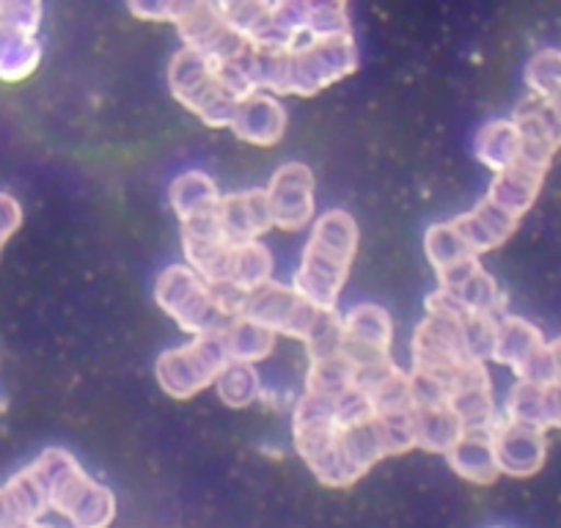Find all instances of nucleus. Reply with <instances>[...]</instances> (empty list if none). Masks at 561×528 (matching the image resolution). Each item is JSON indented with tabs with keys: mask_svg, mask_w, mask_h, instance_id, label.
Wrapping results in <instances>:
<instances>
[{
	"mask_svg": "<svg viewBox=\"0 0 561 528\" xmlns=\"http://www.w3.org/2000/svg\"><path fill=\"white\" fill-rule=\"evenodd\" d=\"M449 408L457 413L466 433H490L495 427L499 413L493 402V380L484 364H471L457 375Z\"/></svg>",
	"mask_w": 561,
	"mask_h": 528,
	"instance_id": "11",
	"label": "nucleus"
},
{
	"mask_svg": "<svg viewBox=\"0 0 561 528\" xmlns=\"http://www.w3.org/2000/svg\"><path fill=\"white\" fill-rule=\"evenodd\" d=\"M526 85L537 100H553L561 94V50L545 47L534 53L526 67Z\"/></svg>",
	"mask_w": 561,
	"mask_h": 528,
	"instance_id": "29",
	"label": "nucleus"
},
{
	"mask_svg": "<svg viewBox=\"0 0 561 528\" xmlns=\"http://www.w3.org/2000/svg\"><path fill=\"white\" fill-rule=\"evenodd\" d=\"M358 67V47L350 36H309L287 50V94L311 96Z\"/></svg>",
	"mask_w": 561,
	"mask_h": 528,
	"instance_id": "4",
	"label": "nucleus"
},
{
	"mask_svg": "<svg viewBox=\"0 0 561 528\" xmlns=\"http://www.w3.org/2000/svg\"><path fill=\"white\" fill-rule=\"evenodd\" d=\"M47 493V506L64 515L72 528H107L116 517V498L94 482L67 449H47L31 466Z\"/></svg>",
	"mask_w": 561,
	"mask_h": 528,
	"instance_id": "2",
	"label": "nucleus"
},
{
	"mask_svg": "<svg viewBox=\"0 0 561 528\" xmlns=\"http://www.w3.org/2000/svg\"><path fill=\"white\" fill-rule=\"evenodd\" d=\"M39 20L42 7H36V3H3L0 7V25H7L14 34L34 36V31L39 28Z\"/></svg>",
	"mask_w": 561,
	"mask_h": 528,
	"instance_id": "31",
	"label": "nucleus"
},
{
	"mask_svg": "<svg viewBox=\"0 0 561 528\" xmlns=\"http://www.w3.org/2000/svg\"><path fill=\"white\" fill-rule=\"evenodd\" d=\"M320 309L300 298L293 287H278V284H264L256 292H248L245 306H242V317L256 325H264L273 331L275 336H295L304 342L306 333L314 325Z\"/></svg>",
	"mask_w": 561,
	"mask_h": 528,
	"instance_id": "7",
	"label": "nucleus"
},
{
	"mask_svg": "<svg viewBox=\"0 0 561 528\" xmlns=\"http://www.w3.org/2000/svg\"><path fill=\"white\" fill-rule=\"evenodd\" d=\"M561 429V382L548 386V429Z\"/></svg>",
	"mask_w": 561,
	"mask_h": 528,
	"instance_id": "34",
	"label": "nucleus"
},
{
	"mask_svg": "<svg viewBox=\"0 0 561 528\" xmlns=\"http://www.w3.org/2000/svg\"><path fill=\"white\" fill-rule=\"evenodd\" d=\"M39 528H50V526H39Z\"/></svg>",
	"mask_w": 561,
	"mask_h": 528,
	"instance_id": "37",
	"label": "nucleus"
},
{
	"mask_svg": "<svg viewBox=\"0 0 561 528\" xmlns=\"http://www.w3.org/2000/svg\"><path fill=\"white\" fill-rule=\"evenodd\" d=\"M215 391L229 408H248L262 391V382L251 364H229L215 380Z\"/></svg>",
	"mask_w": 561,
	"mask_h": 528,
	"instance_id": "28",
	"label": "nucleus"
},
{
	"mask_svg": "<svg viewBox=\"0 0 561 528\" xmlns=\"http://www.w3.org/2000/svg\"><path fill=\"white\" fill-rule=\"evenodd\" d=\"M220 234L231 242H253L273 226L267 207V193L264 191H242L234 196L220 198L218 204Z\"/></svg>",
	"mask_w": 561,
	"mask_h": 528,
	"instance_id": "13",
	"label": "nucleus"
},
{
	"mask_svg": "<svg viewBox=\"0 0 561 528\" xmlns=\"http://www.w3.org/2000/svg\"><path fill=\"white\" fill-rule=\"evenodd\" d=\"M477 158L495 174L520 163V129L512 118H493L477 136Z\"/></svg>",
	"mask_w": 561,
	"mask_h": 528,
	"instance_id": "19",
	"label": "nucleus"
},
{
	"mask_svg": "<svg viewBox=\"0 0 561 528\" xmlns=\"http://www.w3.org/2000/svg\"><path fill=\"white\" fill-rule=\"evenodd\" d=\"M344 328V358L353 366L369 364V360L391 358L393 322L391 314L380 306H355L342 320Z\"/></svg>",
	"mask_w": 561,
	"mask_h": 528,
	"instance_id": "10",
	"label": "nucleus"
},
{
	"mask_svg": "<svg viewBox=\"0 0 561 528\" xmlns=\"http://www.w3.org/2000/svg\"><path fill=\"white\" fill-rule=\"evenodd\" d=\"M451 223H455L457 234L462 237L468 251H471L473 256H479V253H488L493 251V248L504 245V242L515 234L520 220L512 218L510 213H504V209L495 207L493 202L484 198V202H479L471 213L460 215V218L451 220Z\"/></svg>",
	"mask_w": 561,
	"mask_h": 528,
	"instance_id": "14",
	"label": "nucleus"
},
{
	"mask_svg": "<svg viewBox=\"0 0 561 528\" xmlns=\"http://www.w3.org/2000/svg\"><path fill=\"white\" fill-rule=\"evenodd\" d=\"M542 171L515 165V169L504 171V174H495V180L490 182L488 202H493L495 207H501L512 218L520 220L534 207V202H537L539 191H542Z\"/></svg>",
	"mask_w": 561,
	"mask_h": 528,
	"instance_id": "18",
	"label": "nucleus"
},
{
	"mask_svg": "<svg viewBox=\"0 0 561 528\" xmlns=\"http://www.w3.org/2000/svg\"><path fill=\"white\" fill-rule=\"evenodd\" d=\"M169 83L176 100L209 127H231L240 102L220 85L215 69L196 50L182 47L169 67Z\"/></svg>",
	"mask_w": 561,
	"mask_h": 528,
	"instance_id": "5",
	"label": "nucleus"
},
{
	"mask_svg": "<svg viewBox=\"0 0 561 528\" xmlns=\"http://www.w3.org/2000/svg\"><path fill=\"white\" fill-rule=\"evenodd\" d=\"M504 418L545 433L548 429V386L517 380L506 397Z\"/></svg>",
	"mask_w": 561,
	"mask_h": 528,
	"instance_id": "23",
	"label": "nucleus"
},
{
	"mask_svg": "<svg viewBox=\"0 0 561 528\" xmlns=\"http://www.w3.org/2000/svg\"><path fill=\"white\" fill-rule=\"evenodd\" d=\"M226 353H229L231 364H256L264 360L275 347V333L267 331L264 325L237 317L229 328L224 331Z\"/></svg>",
	"mask_w": 561,
	"mask_h": 528,
	"instance_id": "21",
	"label": "nucleus"
},
{
	"mask_svg": "<svg viewBox=\"0 0 561 528\" xmlns=\"http://www.w3.org/2000/svg\"><path fill=\"white\" fill-rule=\"evenodd\" d=\"M495 528H499V526H495Z\"/></svg>",
	"mask_w": 561,
	"mask_h": 528,
	"instance_id": "38",
	"label": "nucleus"
},
{
	"mask_svg": "<svg viewBox=\"0 0 561 528\" xmlns=\"http://www.w3.org/2000/svg\"><path fill=\"white\" fill-rule=\"evenodd\" d=\"M410 429H413L415 446L424 451H435V455H449L457 440L466 435V427L449 405L413 408Z\"/></svg>",
	"mask_w": 561,
	"mask_h": 528,
	"instance_id": "17",
	"label": "nucleus"
},
{
	"mask_svg": "<svg viewBox=\"0 0 561 528\" xmlns=\"http://www.w3.org/2000/svg\"><path fill=\"white\" fill-rule=\"evenodd\" d=\"M424 251H427V259L433 262L435 273H446L457 264L468 262V259H479L468 251V245L462 242V237L457 234L455 223L446 220V223H435L427 229V237H424Z\"/></svg>",
	"mask_w": 561,
	"mask_h": 528,
	"instance_id": "24",
	"label": "nucleus"
},
{
	"mask_svg": "<svg viewBox=\"0 0 561 528\" xmlns=\"http://www.w3.org/2000/svg\"><path fill=\"white\" fill-rule=\"evenodd\" d=\"M306 349H309L311 360L333 358V355H342L344 349V328L342 317L336 311H320L311 325V331L304 338Z\"/></svg>",
	"mask_w": 561,
	"mask_h": 528,
	"instance_id": "30",
	"label": "nucleus"
},
{
	"mask_svg": "<svg viewBox=\"0 0 561 528\" xmlns=\"http://www.w3.org/2000/svg\"><path fill=\"white\" fill-rule=\"evenodd\" d=\"M231 129L237 138L253 144V147H275L287 129V111L273 94L259 91L237 105Z\"/></svg>",
	"mask_w": 561,
	"mask_h": 528,
	"instance_id": "12",
	"label": "nucleus"
},
{
	"mask_svg": "<svg viewBox=\"0 0 561 528\" xmlns=\"http://www.w3.org/2000/svg\"><path fill=\"white\" fill-rule=\"evenodd\" d=\"M353 388V364L342 355H333V358L311 360L309 377H306V391L317 393V397H339V393L350 391Z\"/></svg>",
	"mask_w": 561,
	"mask_h": 528,
	"instance_id": "26",
	"label": "nucleus"
},
{
	"mask_svg": "<svg viewBox=\"0 0 561 528\" xmlns=\"http://www.w3.org/2000/svg\"><path fill=\"white\" fill-rule=\"evenodd\" d=\"M545 347H548V342H545L539 328H534L531 322L520 320V317H510V314L501 317L493 360L510 366V369L520 377V371L526 369V366L531 364Z\"/></svg>",
	"mask_w": 561,
	"mask_h": 528,
	"instance_id": "15",
	"label": "nucleus"
},
{
	"mask_svg": "<svg viewBox=\"0 0 561 528\" xmlns=\"http://www.w3.org/2000/svg\"><path fill=\"white\" fill-rule=\"evenodd\" d=\"M154 300L182 331L193 333V338L224 333L234 322L220 311L213 289L187 264H171L169 271L160 273L154 284Z\"/></svg>",
	"mask_w": 561,
	"mask_h": 528,
	"instance_id": "3",
	"label": "nucleus"
},
{
	"mask_svg": "<svg viewBox=\"0 0 561 528\" xmlns=\"http://www.w3.org/2000/svg\"><path fill=\"white\" fill-rule=\"evenodd\" d=\"M7 495L9 501H12L18 523H36L47 509H50V506H47L45 487H42V482L36 479V473L31 471V468H25L18 477L9 479Z\"/></svg>",
	"mask_w": 561,
	"mask_h": 528,
	"instance_id": "27",
	"label": "nucleus"
},
{
	"mask_svg": "<svg viewBox=\"0 0 561 528\" xmlns=\"http://www.w3.org/2000/svg\"><path fill=\"white\" fill-rule=\"evenodd\" d=\"M224 333L196 336L180 349H169L158 358V382L174 400H191L204 388L215 386L220 371L229 366Z\"/></svg>",
	"mask_w": 561,
	"mask_h": 528,
	"instance_id": "6",
	"label": "nucleus"
},
{
	"mask_svg": "<svg viewBox=\"0 0 561 528\" xmlns=\"http://www.w3.org/2000/svg\"><path fill=\"white\" fill-rule=\"evenodd\" d=\"M182 9H185V3H149V7H138V3H133L129 7V12L135 14V18L140 20H158V23H176L182 14Z\"/></svg>",
	"mask_w": 561,
	"mask_h": 528,
	"instance_id": "32",
	"label": "nucleus"
},
{
	"mask_svg": "<svg viewBox=\"0 0 561 528\" xmlns=\"http://www.w3.org/2000/svg\"><path fill=\"white\" fill-rule=\"evenodd\" d=\"M548 349H550V358H553V366H556V380L561 382V336L556 338V342H550Z\"/></svg>",
	"mask_w": 561,
	"mask_h": 528,
	"instance_id": "36",
	"label": "nucleus"
},
{
	"mask_svg": "<svg viewBox=\"0 0 561 528\" xmlns=\"http://www.w3.org/2000/svg\"><path fill=\"white\" fill-rule=\"evenodd\" d=\"M446 462H449V468L457 473V477L466 479L468 484H479V487L495 484L501 477L490 433L462 435V438L457 440L455 449L446 455Z\"/></svg>",
	"mask_w": 561,
	"mask_h": 528,
	"instance_id": "16",
	"label": "nucleus"
},
{
	"mask_svg": "<svg viewBox=\"0 0 561 528\" xmlns=\"http://www.w3.org/2000/svg\"><path fill=\"white\" fill-rule=\"evenodd\" d=\"M18 523V515L12 509V501H9L7 487H0V528H12Z\"/></svg>",
	"mask_w": 561,
	"mask_h": 528,
	"instance_id": "35",
	"label": "nucleus"
},
{
	"mask_svg": "<svg viewBox=\"0 0 561 528\" xmlns=\"http://www.w3.org/2000/svg\"><path fill=\"white\" fill-rule=\"evenodd\" d=\"M264 193L270 218L280 231H304L314 220V174L309 165H280Z\"/></svg>",
	"mask_w": 561,
	"mask_h": 528,
	"instance_id": "8",
	"label": "nucleus"
},
{
	"mask_svg": "<svg viewBox=\"0 0 561 528\" xmlns=\"http://www.w3.org/2000/svg\"><path fill=\"white\" fill-rule=\"evenodd\" d=\"M20 220H23L20 204L14 202L12 196H3V193H0V245L20 229Z\"/></svg>",
	"mask_w": 561,
	"mask_h": 528,
	"instance_id": "33",
	"label": "nucleus"
},
{
	"mask_svg": "<svg viewBox=\"0 0 561 528\" xmlns=\"http://www.w3.org/2000/svg\"><path fill=\"white\" fill-rule=\"evenodd\" d=\"M171 207L180 215L182 223L193 218H202V215H209L218 209L220 193L215 187V182L209 180L204 171H187V174H180L174 182H171Z\"/></svg>",
	"mask_w": 561,
	"mask_h": 528,
	"instance_id": "20",
	"label": "nucleus"
},
{
	"mask_svg": "<svg viewBox=\"0 0 561 528\" xmlns=\"http://www.w3.org/2000/svg\"><path fill=\"white\" fill-rule=\"evenodd\" d=\"M355 251H358V226L353 215L344 209L325 213L311 231L293 289L314 309L336 311Z\"/></svg>",
	"mask_w": 561,
	"mask_h": 528,
	"instance_id": "1",
	"label": "nucleus"
},
{
	"mask_svg": "<svg viewBox=\"0 0 561 528\" xmlns=\"http://www.w3.org/2000/svg\"><path fill=\"white\" fill-rule=\"evenodd\" d=\"M273 278V253L264 242H240L231 253V276L229 284H234L242 292H256L259 287L270 284Z\"/></svg>",
	"mask_w": 561,
	"mask_h": 528,
	"instance_id": "22",
	"label": "nucleus"
},
{
	"mask_svg": "<svg viewBox=\"0 0 561 528\" xmlns=\"http://www.w3.org/2000/svg\"><path fill=\"white\" fill-rule=\"evenodd\" d=\"M471 314L504 317V292L499 289L495 278L479 267L468 282H462L457 289H449Z\"/></svg>",
	"mask_w": 561,
	"mask_h": 528,
	"instance_id": "25",
	"label": "nucleus"
},
{
	"mask_svg": "<svg viewBox=\"0 0 561 528\" xmlns=\"http://www.w3.org/2000/svg\"><path fill=\"white\" fill-rule=\"evenodd\" d=\"M490 440H493L499 471L506 477L528 479L542 471L545 457H548V438L542 429L499 418L495 427L490 429Z\"/></svg>",
	"mask_w": 561,
	"mask_h": 528,
	"instance_id": "9",
	"label": "nucleus"
}]
</instances>
